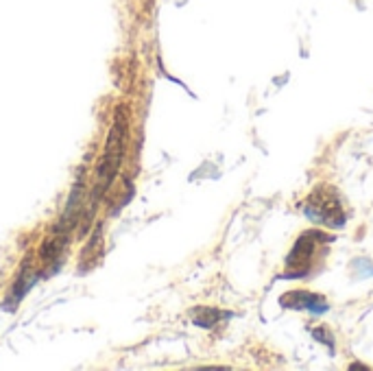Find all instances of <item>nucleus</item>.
I'll return each mask as SVG.
<instances>
[{
  "instance_id": "f257e3e1",
  "label": "nucleus",
  "mask_w": 373,
  "mask_h": 371,
  "mask_svg": "<svg viewBox=\"0 0 373 371\" xmlns=\"http://www.w3.org/2000/svg\"><path fill=\"white\" fill-rule=\"evenodd\" d=\"M304 212L310 221L319 223L323 227L345 225V210L341 196L332 186H319L317 190L310 192V196L304 201Z\"/></svg>"
},
{
  "instance_id": "f03ea898",
  "label": "nucleus",
  "mask_w": 373,
  "mask_h": 371,
  "mask_svg": "<svg viewBox=\"0 0 373 371\" xmlns=\"http://www.w3.org/2000/svg\"><path fill=\"white\" fill-rule=\"evenodd\" d=\"M330 238L323 236L321 232H306L299 236L291 249L289 258H286V278H302L308 276L319 265V254L323 245H328Z\"/></svg>"
},
{
  "instance_id": "7ed1b4c3",
  "label": "nucleus",
  "mask_w": 373,
  "mask_h": 371,
  "mask_svg": "<svg viewBox=\"0 0 373 371\" xmlns=\"http://www.w3.org/2000/svg\"><path fill=\"white\" fill-rule=\"evenodd\" d=\"M124 135H127V118H124V109H118V118L114 122V127L109 129L105 153H103L101 164H98V179H101V183H98L96 194L105 190L116 177L120 159H122V151H124Z\"/></svg>"
},
{
  "instance_id": "20e7f679",
  "label": "nucleus",
  "mask_w": 373,
  "mask_h": 371,
  "mask_svg": "<svg viewBox=\"0 0 373 371\" xmlns=\"http://www.w3.org/2000/svg\"><path fill=\"white\" fill-rule=\"evenodd\" d=\"M280 304L284 308H291V311H308L321 315L328 311V302L323 300L321 295H315L310 291H291L280 297Z\"/></svg>"
},
{
  "instance_id": "39448f33",
  "label": "nucleus",
  "mask_w": 373,
  "mask_h": 371,
  "mask_svg": "<svg viewBox=\"0 0 373 371\" xmlns=\"http://www.w3.org/2000/svg\"><path fill=\"white\" fill-rule=\"evenodd\" d=\"M81 190H83V183H81V179L72 186V192H70V196H68V205H66V210H64V214H61V218H59V223L55 225V229L57 232H61V234H68V229H72V225L77 223V218L81 216V210H83V194H81Z\"/></svg>"
},
{
  "instance_id": "423d86ee",
  "label": "nucleus",
  "mask_w": 373,
  "mask_h": 371,
  "mask_svg": "<svg viewBox=\"0 0 373 371\" xmlns=\"http://www.w3.org/2000/svg\"><path fill=\"white\" fill-rule=\"evenodd\" d=\"M229 313H218L214 308H199V313L194 315V324L201 328H212L216 326L218 319H227Z\"/></svg>"
}]
</instances>
